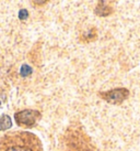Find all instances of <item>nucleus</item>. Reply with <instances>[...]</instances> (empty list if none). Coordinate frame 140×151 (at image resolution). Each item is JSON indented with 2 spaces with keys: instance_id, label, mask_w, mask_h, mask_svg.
<instances>
[{
  "instance_id": "f257e3e1",
  "label": "nucleus",
  "mask_w": 140,
  "mask_h": 151,
  "mask_svg": "<svg viewBox=\"0 0 140 151\" xmlns=\"http://www.w3.org/2000/svg\"><path fill=\"white\" fill-rule=\"evenodd\" d=\"M0 151H43L41 140L31 132H12L0 140Z\"/></svg>"
},
{
  "instance_id": "f03ea898",
  "label": "nucleus",
  "mask_w": 140,
  "mask_h": 151,
  "mask_svg": "<svg viewBox=\"0 0 140 151\" xmlns=\"http://www.w3.org/2000/svg\"><path fill=\"white\" fill-rule=\"evenodd\" d=\"M99 96L107 101L108 104H113V105H118L122 104L124 101H126L129 96V91L127 88H115V89H111L107 92H101L99 93Z\"/></svg>"
},
{
  "instance_id": "7ed1b4c3",
  "label": "nucleus",
  "mask_w": 140,
  "mask_h": 151,
  "mask_svg": "<svg viewBox=\"0 0 140 151\" xmlns=\"http://www.w3.org/2000/svg\"><path fill=\"white\" fill-rule=\"evenodd\" d=\"M41 118V113L34 109H25L21 110L14 115V119L19 126L33 127L36 122Z\"/></svg>"
},
{
  "instance_id": "20e7f679",
  "label": "nucleus",
  "mask_w": 140,
  "mask_h": 151,
  "mask_svg": "<svg viewBox=\"0 0 140 151\" xmlns=\"http://www.w3.org/2000/svg\"><path fill=\"white\" fill-rule=\"evenodd\" d=\"M94 12L95 14H98L100 17H107L113 12V8L111 6H107L104 0H100L99 4H96Z\"/></svg>"
},
{
  "instance_id": "39448f33",
  "label": "nucleus",
  "mask_w": 140,
  "mask_h": 151,
  "mask_svg": "<svg viewBox=\"0 0 140 151\" xmlns=\"http://www.w3.org/2000/svg\"><path fill=\"white\" fill-rule=\"evenodd\" d=\"M12 126V120L8 115H1L0 116V131H4L11 128Z\"/></svg>"
},
{
  "instance_id": "423d86ee",
  "label": "nucleus",
  "mask_w": 140,
  "mask_h": 151,
  "mask_svg": "<svg viewBox=\"0 0 140 151\" xmlns=\"http://www.w3.org/2000/svg\"><path fill=\"white\" fill-rule=\"evenodd\" d=\"M20 73L23 77H26V76H29L32 74V68H31V66H29L28 64H23V65L21 66Z\"/></svg>"
},
{
  "instance_id": "0eeeda50",
  "label": "nucleus",
  "mask_w": 140,
  "mask_h": 151,
  "mask_svg": "<svg viewBox=\"0 0 140 151\" xmlns=\"http://www.w3.org/2000/svg\"><path fill=\"white\" fill-rule=\"evenodd\" d=\"M96 37V32H95V29H92V30H90L88 33H86L84 35H83L82 38H86V40H93V39Z\"/></svg>"
},
{
  "instance_id": "6e6552de",
  "label": "nucleus",
  "mask_w": 140,
  "mask_h": 151,
  "mask_svg": "<svg viewBox=\"0 0 140 151\" xmlns=\"http://www.w3.org/2000/svg\"><path fill=\"white\" fill-rule=\"evenodd\" d=\"M28 17H29V12H28V10H25V9L20 10V12H19V18H20V20H26Z\"/></svg>"
},
{
  "instance_id": "1a4fd4ad",
  "label": "nucleus",
  "mask_w": 140,
  "mask_h": 151,
  "mask_svg": "<svg viewBox=\"0 0 140 151\" xmlns=\"http://www.w3.org/2000/svg\"><path fill=\"white\" fill-rule=\"evenodd\" d=\"M48 0H33V2L35 4H37V6H42V4H46Z\"/></svg>"
}]
</instances>
